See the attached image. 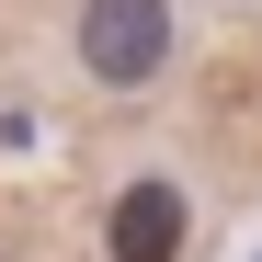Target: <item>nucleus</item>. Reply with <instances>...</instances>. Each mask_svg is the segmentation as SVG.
Wrapping results in <instances>:
<instances>
[{
    "instance_id": "nucleus-1",
    "label": "nucleus",
    "mask_w": 262,
    "mask_h": 262,
    "mask_svg": "<svg viewBox=\"0 0 262 262\" xmlns=\"http://www.w3.org/2000/svg\"><path fill=\"white\" fill-rule=\"evenodd\" d=\"M171 57V0H92V12H80V69L92 80H148Z\"/></svg>"
},
{
    "instance_id": "nucleus-2",
    "label": "nucleus",
    "mask_w": 262,
    "mask_h": 262,
    "mask_svg": "<svg viewBox=\"0 0 262 262\" xmlns=\"http://www.w3.org/2000/svg\"><path fill=\"white\" fill-rule=\"evenodd\" d=\"M171 251H183V194H171V183H137L114 205V262H171Z\"/></svg>"
}]
</instances>
